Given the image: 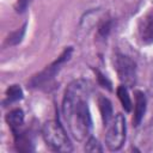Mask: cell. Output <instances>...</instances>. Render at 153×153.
<instances>
[{
  "label": "cell",
  "instance_id": "13",
  "mask_svg": "<svg viewBox=\"0 0 153 153\" xmlns=\"http://www.w3.org/2000/svg\"><path fill=\"white\" fill-rule=\"evenodd\" d=\"M110 31V22H104L100 26H99V33L102 36H106Z\"/></svg>",
  "mask_w": 153,
  "mask_h": 153
},
{
  "label": "cell",
  "instance_id": "14",
  "mask_svg": "<svg viewBox=\"0 0 153 153\" xmlns=\"http://www.w3.org/2000/svg\"><path fill=\"white\" fill-rule=\"evenodd\" d=\"M29 4H30V0H18V4H17V11H18V12H23V11H25V8L27 7Z\"/></svg>",
  "mask_w": 153,
  "mask_h": 153
},
{
  "label": "cell",
  "instance_id": "6",
  "mask_svg": "<svg viewBox=\"0 0 153 153\" xmlns=\"http://www.w3.org/2000/svg\"><path fill=\"white\" fill-rule=\"evenodd\" d=\"M71 53H72V48L66 49V50L62 53V55H61V56H60V57H59L54 63H51V65H50V66H48V67H47L42 73H39L38 75H36V76L32 79L31 84H32V85H35V86H38L39 84L45 82L47 80L51 79V78L56 74V72L59 71L60 66H61L66 60H68V59H69Z\"/></svg>",
  "mask_w": 153,
  "mask_h": 153
},
{
  "label": "cell",
  "instance_id": "15",
  "mask_svg": "<svg viewBox=\"0 0 153 153\" xmlns=\"http://www.w3.org/2000/svg\"><path fill=\"white\" fill-rule=\"evenodd\" d=\"M97 74H98V80L100 81V84H102L104 87H108L109 90H111V87H110V86H111L110 81H109V80H108V79H106L104 75H102L99 72H97Z\"/></svg>",
  "mask_w": 153,
  "mask_h": 153
},
{
  "label": "cell",
  "instance_id": "16",
  "mask_svg": "<svg viewBox=\"0 0 153 153\" xmlns=\"http://www.w3.org/2000/svg\"><path fill=\"white\" fill-rule=\"evenodd\" d=\"M152 1H153V0H152Z\"/></svg>",
  "mask_w": 153,
  "mask_h": 153
},
{
  "label": "cell",
  "instance_id": "10",
  "mask_svg": "<svg viewBox=\"0 0 153 153\" xmlns=\"http://www.w3.org/2000/svg\"><path fill=\"white\" fill-rule=\"evenodd\" d=\"M117 96L122 103V106L126 111H130L131 110V100H130V97L128 94V91H127V87L124 85L122 86H118L117 88Z\"/></svg>",
  "mask_w": 153,
  "mask_h": 153
},
{
  "label": "cell",
  "instance_id": "8",
  "mask_svg": "<svg viewBox=\"0 0 153 153\" xmlns=\"http://www.w3.org/2000/svg\"><path fill=\"white\" fill-rule=\"evenodd\" d=\"M6 121L8 126L11 127L13 134L23 130V124H24V112L20 109H14L10 111L6 115Z\"/></svg>",
  "mask_w": 153,
  "mask_h": 153
},
{
  "label": "cell",
  "instance_id": "3",
  "mask_svg": "<svg viewBox=\"0 0 153 153\" xmlns=\"http://www.w3.org/2000/svg\"><path fill=\"white\" fill-rule=\"evenodd\" d=\"M105 143L110 151H118L126 141V120L122 114H117L108 124Z\"/></svg>",
  "mask_w": 153,
  "mask_h": 153
},
{
  "label": "cell",
  "instance_id": "4",
  "mask_svg": "<svg viewBox=\"0 0 153 153\" xmlns=\"http://www.w3.org/2000/svg\"><path fill=\"white\" fill-rule=\"evenodd\" d=\"M115 69L120 80L126 86H133L136 80V65L135 62L122 54H117L115 57Z\"/></svg>",
  "mask_w": 153,
  "mask_h": 153
},
{
  "label": "cell",
  "instance_id": "11",
  "mask_svg": "<svg viewBox=\"0 0 153 153\" xmlns=\"http://www.w3.org/2000/svg\"><path fill=\"white\" fill-rule=\"evenodd\" d=\"M6 96L10 102H16V100H19L23 98V91L18 85H12L7 88Z\"/></svg>",
  "mask_w": 153,
  "mask_h": 153
},
{
  "label": "cell",
  "instance_id": "1",
  "mask_svg": "<svg viewBox=\"0 0 153 153\" xmlns=\"http://www.w3.org/2000/svg\"><path fill=\"white\" fill-rule=\"evenodd\" d=\"M90 84L84 79L72 81L63 96L62 114L69 133L76 141H84L90 136L92 121L88 110Z\"/></svg>",
  "mask_w": 153,
  "mask_h": 153
},
{
  "label": "cell",
  "instance_id": "9",
  "mask_svg": "<svg viewBox=\"0 0 153 153\" xmlns=\"http://www.w3.org/2000/svg\"><path fill=\"white\" fill-rule=\"evenodd\" d=\"M98 105H99V110L102 114V118L105 126H108L111 120H112V106L111 103L108 98L105 97H99L98 99Z\"/></svg>",
  "mask_w": 153,
  "mask_h": 153
},
{
  "label": "cell",
  "instance_id": "5",
  "mask_svg": "<svg viewBox=\"0 0 153 153\" xmlns=\"http://www.w3.org/2000/svg\"><path fill=\"white\" fill-rule=\"evenodd\" d=\"M137 35L142 44L153 43V8L148 10L139 20Z\"/></svg>",
  "mask_w": 153,
  "mask_h": 153
},
{
  "label": "cell",
  "instance_id": "2",
  "mask_svg": "<svg viewBox=\"0 0 153 153\" xmlns=\"http://www.w3.org/2000/svg\"><path fill=\"white\" fill-rule=\"evenodd\" d=\"M42 136L53 151L56 152H71L73 149L69 137L66 130L59 121H48L42 127Z\"/></svg>",
  "mask_w": 153,
  "mask_h": 153
},
{
  "label": "cell",
  "instance_id": "7",
  "mask_svg": "<svg viewBox=\"0 0 153 153\" xmlns=\"http://www.w3.org/2000/svg\"><path fill=\"white\" fill-rule=\"evenodd\" d=\"M135 94V106H134V116H133V123L134 126H139L143 115H145V111H146V97L143 94V92L141 91H135L134 92Z\"/></svg>",
  "mask_w": 153,
  "mask_h": 153
},
{
  "label": "cell",
  "instance_id": "12",
  "mask_svg": "<svg viewBox=\"0 0 153 153\" xmlns=\"http://www.w3.org/2000/svg\"><path fill=\"white\" fill-rule=\"evenodd\" d=\"M85 151L87 152H103V148L100 143L94 139V137H88L85 145Z\"/></svg>",
  "mask_w": 153,
  "mask_h": 153
}]
</instances>
